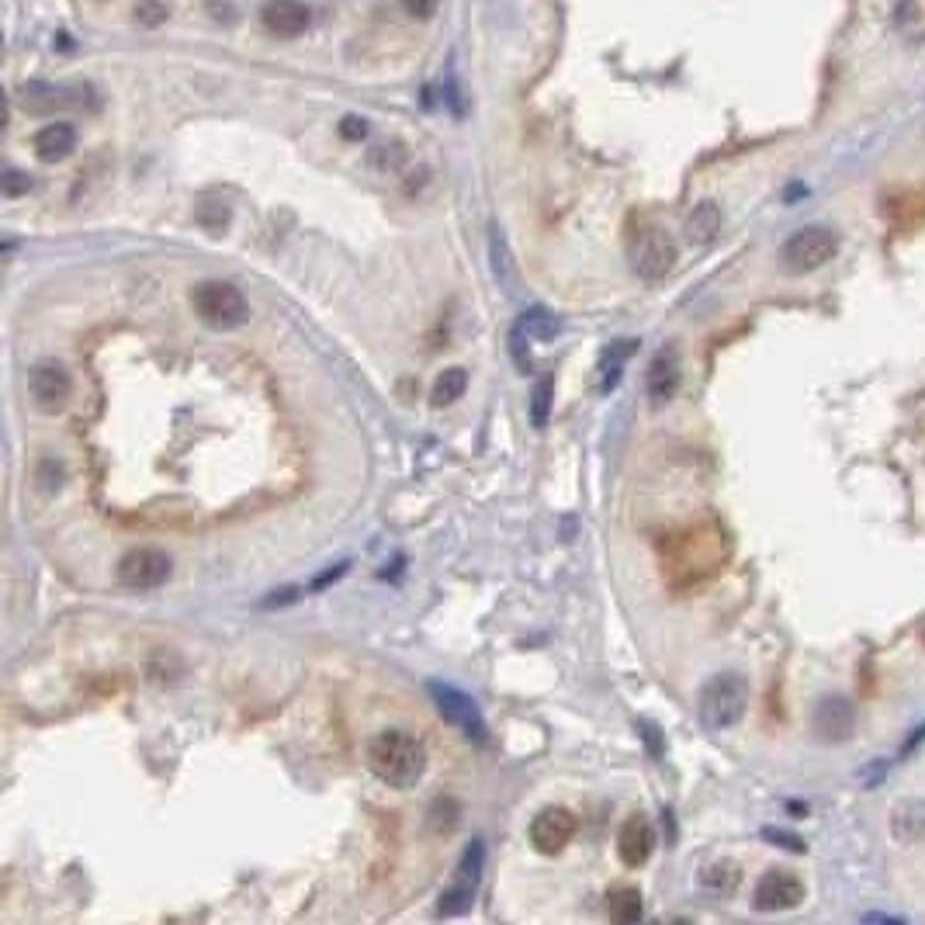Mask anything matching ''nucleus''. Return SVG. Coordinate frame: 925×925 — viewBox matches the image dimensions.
<instances>
[{"label":"nucleus","instance_id":"nucleus-1","mask_svg":"<svg viewBox=\"0 0 925 925\" xmlns=\"http://www.w3.org/2000/svg\"><path fill=\"white\" fill-rule=\"evenodd\" d=\"M368 766L382 784L395 790H409L427 773V745L403 728L378 731L368 742Z\"/></svg>","mask_w":925,"mask_h":925},{"label":"nucleus","instance_id":"nucleus-18","mask_svg":"<svg viewBox=\"0 0 925 925\" xmlns=\"http://www.w3.org/2000/svg\"><path fill=\"white\" fill-rule=\"evenodd\" d=\"M891 835L901 846H915L925 835V801L922 797H905L891 808Z\"/></svg>","mask_w":925,"mask_h":925},{"label":"nucleus","instance_id":"nucleus-20","mask_svg":"<svg viewBox=\"0 0 925 925\" xmlns=\"http://www.w3.org/2000/svg\"><path fill=\"white\" fill-rule=\"evenodd\" d=\"M891 25L905 46H922L925 42V0H898Z\"/></svg>","mask_w":925,"mask_h":925},{"label":"nucleus","instance_id":"nucleus-30","mask_svg":"<svg viewBox=\"0 0 925 925\" xmlns=\"http://www.w3.org/2000/svg\"><path fill=\"white\" fill-rule=\"evenodd\" d=\"M32 192V177L28 174H21V171H8L4 174V195L8 198H21V195H28Z\"/></svg>","mask_w":925,"mask_h":925},{"label":"nucleus","instance_id":"nucleus-31","mask_svg":"<svg viewBox=\"0 0 925 925\" xmlns=\"http://www.w3.org/2000/svg\"><path fill=\"white\" fill-rule=\"evenodd\" d=\"M340 136H344L347 142H361V139L368 136V122H365L361 115H344V122H340Z\"/></svg>","mask_w":925,"mask_h":925},{"label":"nucleus","instance_id":"nucleus-6","mask_svg":"<svg viewBox=\"0 0 925 925\" xmlns=\"http://www.w3.org/2000/svg\"><path fill=\"white\" fill-rule=\"evenodd\" d=\"M627 261H631V270H635L641 281L656 285V281L672 275V267H677V261H680V250H677V243H672V236L666 233V229L645 226L627 240Z\"/></svg>","mask_w":925,"mask_h":925},{"label":"nucleus","instance_id":"nucleus-21","mask_svg":"<svg viewBox=\"0 0 925 925\" xmlns=\"http://www.w3.org/2000/svg\"><path fill=\"white\" fill-rule=\"evenodd\" d=\"M638 350V340H617L603 350V361H600V392H611L621 382V371L631 361V354Z\"/></svg>","mask_w":925,"mask_h":925},{"label":"nucleus","instance_id":"nucleus-29","mask_svg":"<svg viewBox=\"0 0 925 925\" xmlns=\"http://www.w3.org/2000/svg\"><path fill=\"white\" fill-rule=\"evenodd\" d=\"M166 18H171V8L163 0H139L136 4V21L142 28H160Z\"/></svg>","mask_w":925,"mask_h":925},{"label":"nucleus","instance_id":"nucleus-23","mask_svg":"<svg viewBox=\"0 0 925 925\" xmlns=\"http://www.w3.org/2000/svg\"><path fill=\"white\" fill-rule=\"evenodd\" d=\"M465 389H469V371L465 368H448V371L437 374L430 403L433 406H451V403H458L461 395H465Z\"/></svg>","mask_w":925,"mask_h":925},{"label":"nucleus","instance_id":"nucleus-28","mask_svg":"<svg viewBox=\"0 0 925 925\" xmlns=\"http://www.w3.org/2000/svg\"><path fill=\"white\" fill-rule=\"evenodd\" d=\"M403 160H406V150H403V146H398V142L374 146L371 157H368V163L374 166V171H382V174L398 171V166H403Z\"/></svg>","mask_w":925,"mask_h":925},{"label":"nucleus","instance_id":"nucleus-8","mask_svg":"<svg viewBox=\"0 0 925 925\" xmlns=\"http://www.w3.org/2000/svg\"><path fill=\"white\" fill-rule=\"evenodd\" d=\"M482 867H486V846L475 839V843L465 849V856H461L454 880L444 888V894H440V905H437L440 915H448V918L465 915L475 905V894H478V884H482Z\"/></svg>","mask_w":925,"mask_h":925},{"label":"nucleus","instance_id":"nucleus-14","mask_svg":"<svg viewBox=\"0 0 925 925\" xmlns=\"http://www.w3.org/2000/svg\"><path fill=\"white\" fill-rule=\"evenodd\" d=\"M680 382H683L680 350H677V347H662L656 357H651V365H648V371H645L648 398H651L656 406L669 403V398L680 392Z\"/></svg>","mask_w":925,"mask_h":925},{"label":"nucleus","instance_id":"nucleus-17","mask_svg":"<svg viewBox=\"0 0 925 925\" xmlns=\"http://www.w3.org/2000/svg\"><path fill=\"white\" fill-rule=\"evenodd\" d=\"M32 150L42 163H62L77 150V129L70 122H49L42 125L32 139Z\"/></svg>","mask_w":925,"mask_h":925},{"label":"nucleus","instance_id":"nucleus-24","mask_svg":"<svg viewBox=\"0 0 925 925\" xmlns=\"http://www.w3.org/2000/svg\"><path fill=\"white\" fill-rule=\"evenodd\" d=\"M739 880H742V870L739 864H731V859H721V864H710L704 874H701V884L714 894H731L735 888H739Z\"/></svg>","mask_w":925,"mask_h":925},{"label":"nucleus","instance_id":"nucleus-5","mask_svg":"<svg viewBox=\"0 0 925 925\" xmlns=\"http://www.w3.org/2000/svg\"><path fill=\"white\" fill-rule=\"evenodd\" d=\"M18 104L28 115H59V112H83L94 108L97 97L91 83H49V80H28L18 88Z\"/></svg>","mask_w":925,"mask_h":925},{"label":"nucleus","instance_id":"nucleus-7","mask_svg":"<svg viewBox=\"0 0 925 925\" xmlns=\"http://www.w3.org/2000/svg\"><path fill=\"white\" fill-rule=\"evenodd\" d=\"M118 582L132 593H150L160 590V586L174 576V562L163 548H153V544H142V548H132L118 558L115 569Z\"/></svg>","mask_w":925,"mask_h":925},{"label":"nucleus","instance_id":"nucleus-4","mask_svg":"<svg viewBox=\"0 0 925 925\" xmlns=\"http://www.w3.org/2000/svg\"><path fill=\"white\" fill-rule=\"evenodd\" d=\"M839 254V233L832 226H801L781 246V264L787 275H811L832 264Z\"/></svg>","mask_w":925,"mask_h":925},{"label":"nucleus","instance_id":"nucleus-27","mask_svg":"<svg viewBox=\"0 0 925 925\" xmlns=\"http://www.w3.org/2000/svg\"><path fill=\"white\" fill-rule=\"evenodd\" d=\"M517 329L523 336H541V340H548V336L558 333V320L552 312H544V309H531V312H523V320L517 323Z\"/></svg>","mask_w":925,"mask_h":925},{"label":"nucleus","instance_id":"nucleus-3","mask_svg":"<svg viewBox=\"0 0 925 925\" xmlns=\"http://www.w3.org/2000/svg\"><path fill=\"white\" fill-rule=\"evenodd\" d=\"M192 309L198 315V323H205L208 329H219V333L236 329L250 320L246 296L233 281H219V278H208L192 288Z\"/></svg>","mask_w":925,"mask_h":925},{"label":"nucleus","instance_id":"nucleus-13","mask_svg":"<svg viewBox=\"0 0 925 925\" xmlns=\"http://www.w3.org/2000/svg\"><path fill=\"white\" fill-rule=\"evenodd\" d=\"M28 392L35 398V406L38 409H46V413H56L67 406V398L73 392V382H70V371L56 365V361H38L28 374Z\"/></svg>","mask_w":925,"mask_h":925},{"label":"nucleus","instance_id":"nucleus-26","mask_svg":"<svg viewBox=\"0 0 925 925\" xmlns=\"http://www.w3.org/2000/svg\"><path fill=\"white\" fill-rule=\"evenodd\" d=\"M493 270H496L499 285L507 288V291H513V285H517V267H513V257H510L507 240H502L499 233H493Z\"/></svg>","mask_w":925,"mask_h":925},{"label":"nucleus","instance_id":"nucleus-10","mask_svg":"<svg viewBox=\"0 0 925 925\" xmlns=\"http://www.w3.org/2000/svg\"><path fill=\"white\" fill-rule=\"evenodd\" d=\"M430 697L440 710V718L451 721L454 728H461V735H469V739H475V742L486 739V718H482L478 704L469 697V693H461L458 686H448V683H430Z\"/></svg>","mask_w":925,"mask_h":925},{"label":"nucleus","instance_id":"nucleus-15","mask_svg":"<svg viewBox=\"0 0 925 925\" xmlns=\"http://www.w3.org/2000/svg\"><path fill=\"white\" fill-rule=\"evenodd\" d=\"M261 25L275 38H299L312 25V14L302 0H267L261 8Z\"/></svg>","mask_w":925,"mask_h":925},{"label":"nucleus","instance_id":"nucleus-9","mask_svg":"<svg viewBox=\"0 0 925 925\" xmlns=\"http://www.w3.org/2000/svg\"><path fill=\"white\" fill-rule=\"evenodd\" d=\"M805 880L790 874V870H781V867H773L766 870L760 880H755V891H752V909L755 912H790L797 909L805 901Z\"/></svg>","mask_w":925,"mask_h":925},{"label":"nucleus","instance_id":"nucleus-11","mask_svg":"<svg viewBox=\"0 0 925 925\" xmlns=\"http://www.w3.org/2000/svg\"><path fill=\"white\" fill-rule=\"evenodd\" d=\"M811 728L822 742H849L856 731V707L839 693H825L811 710Z\"/></svg>","mask_w":925,"mask_h":925},{"label":"nucleus","instance_id":"nucleus-33","mask_svg":"<svg viewBox=\"0 0 925 925\" xmlns=\"http://www.w3.org/2000/svg\"><path fill=\"white\" fill-rule=\"evenodd\" d=\"M766 839H776L773 846H787V849H794V853H801V849H805V846H801V839L784 835V832H773V829H766Z\"/></svg>","mask_w":925,"mask_h":925},{"label":"nucleus","instance_id":"nucleus-19","mask_svg":"<svg viewBox=\"0 0 925 925\" xmlns=\"http://www.w3.org/2000/svg\"><path fill=\"white\" fill-rule=\"evenodd\" d=\"M721 222H725V216H721L718 201H701V205H693V212L686 216V240H690L693 246H707V243L718 240Z\"/></svg>","mask_w":925,"mask_h":925},{"label":"nucleus","instance_id":"nucleus-2","mask_svg":"<svg viewBox=\"0 0 925 925\" xmlns=\"http://www.w3.org/2000/svg\"><path fill=\"white\" fill-rule=\"evenodd\" d=\"M749 707V680L742 672H718L701 686L697 714L707 731H728L745 718Z\"/></svg>","mask_w":925,"mask_h":925},{"label":"nucleus","instance_id":"nucleus-25","mask_svg":"<svg viewBox=\"0 0 925 925\" xmlns=\"http://www.w3.org/2000/svg\"><path fill=\"white\" fill-rule=\"evenodd\" d=\"M552 406H555V378H541V382L534 385V392H531V424L537 430L548 427Z\"/></svg>","mask_w":925,"mask_h":925},{"label":"nucleus","instance_id":"nucleus-12","mask_svg":"<svg viewBox=\"0 0 925 925\" xmlns=\"http://www.w3.org/2000/svg\"><path fill=\"white\" fill-rule=\"evenodd\" d=\"M576 829H579V822L569 808H544L531 822V843H534L537 853L555 856L573 843Z\"/></svg>","mask_w":925,"mask_h":925},{"label":"nucleus","instance_id":"nucleus-32","mask_svg":"<svg viewBox=\"0 0 925 925\" xmlns=\"http://www.w3.org/2000/svg\"><path fill=\"white\" fill-rule=\"evenodd\" d=\"M403 8H406V11H409L413 18L427 21V18H433V14H437L440 0H403Z\"/></svg>","mask_w":925,"mask_h":925},{"label":"nucleus","instance_id":"nucleus-16","mask_svg":"<svg viewBox=\"0 0 925 925\" xmlns=\"http://www.w3.org/2000/svg\"><path fill=\"white\" fill-rule=\"evenodd\" d=\"M651 849H656V829H651V822H648L645 814H631L627 822L621 825V832H617L621 864L635 870V867L648 864Z\"/></svg>","mask_w":925,"mask_h":925},{"label":"nucleus","instance_id":"nucleus-22","mask_svg":"<svg viewBox=\"0 0 925 925\" xmlns=\"http://www.w3.org/2000/svg\"><path fill=\"white\" fill-rule=\"evenodd\" d=\"M606 912H611V918L621 922V925L641 922V915H645L641 891L638 888H614L611 894H606Z\"/></svg>","mask_w":925,"mask_h":925}]
</instances>
